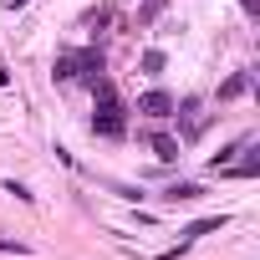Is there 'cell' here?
<instances>
[{
  "instance_id": "cell-1",
  "label": "cell",
  "mask_w": 260,
  "mask_h": 260,
  "mask_svg": "<svg viewBox=\"0 0 260 260\" xmlns=\"http://www.w3.org/2000/svg\"><path fill=\"white\" fill-rule=\"evenodd\" d=\"M56 82H77V77H102V51L92 46V51H67V56H56Z\"/></svg>"
},
{
  "instance_id": "cell-2",
  "label": "cell",
  "mask_w": 260,
  "mask_h": 260,
  "mask_svg": "<svg viewBox=\"0 0 260 260\" xmlns=\"http://www.w3.org/2000/svg\"><path fill=\"white\" fill-rule=\"evenodd\" d=\"M92 133H102V138H122V133H127V122H122V107H117V102H102V107H97Z\"/></svg>"
},
{
  "instance_id": "cell-3",
  "label": "cell",
  "mask_w": 260,
  "mask_h": 260,
  "mask_svg": "<svg viewBox=\"0 0 260 260\" xmlns=\"http://www.w3.org/2000/svg\"><path fill=\"white\" fill-rule=\"evenodd\" d=\"M138 112H143V117H169V112H174V97H169L164 87H153V92L138 97Z\"/></svg>"
},
{
  "instance_id": "cell-4",
  "label": "cell",
  "mask_w": 260,
  "mask_h": 260,
  "mask_svg": "<svg viewBox=\"0 0 260 260\" xmlns=\"http://www.w3.org/2000/svg\"><path fill=\"white\" fill-rule=\"evenodd\" d=\"M174 107H179V102H174ZM179 112H184V138H199V133H204V112H199V102L189 97Z\"/></svg>"
},
{
  "instance_id": "cell-5",
  "label": "cell",
  "mask_w": 260,
  "mask_h": 260,
  "mask_svg": "<svg viewBox=\"0 0 260 260\" xmlns=\"http://www.w3.org/2000/svg\"><path fill=\"white\" fill-rule=\"evenodd\" d=\"M199 194H204V189H199V184H189V179H179V184H169V189H164V199H169V204H194Z\"/></svg>"
},
{
  "instance_id": "cell-6",
  "label": "cell",
  "mask_w": 260,
  "mask_h": 260,
  "mask_svg": "<svg viewBox=\"0 0 260 260\" xmlns=\"http://www.w3.org/2000/svg\"><path fill=\"white\" fill-rule=\"evenodd\" d=\"M148 143H153V158H158V164H174V158H179V143H174L169 133H153Z\"/></svg>"
},
{
  "instance_id": "cell-7",
  "label": "cell",
  "mask_w": 260,
  "mask_h": 260,
  "mask_svg": "<svg viewBox=\"0 0 260 260\" xmlns=\"http://www.w3.org/2000/svg\"><path fill=\"white\" fill-rule=\"evenodd\" d=\"M230 224V214H209V219H194L189 230H184V240H199V235H209V230H224Z\"/></svg>"
},
{
  "instance_id": "cell-8",
  "label": "cell",
  "mask_w": 260,
  "mask_h": 260,
  "mask_svg": "<svg viewBox=\"0 0 260 260\" xmlns=\"http://www.w3.org/2000/svg\"><path fill=\"white\" fill-rule=\"evenodd\" d=\"M250 82H255V72H235V77L219 87V97H240V92H250Z\"/></svg>"
},
{
  "instance_id": "cell-9",
  "label": "cell",
  "mask_w": 260,
  "mask_h": 260,
  "mask_svg": "<svg viewBox=\"0 0 260 260\" xmlns=\"http://www.w3.org/2000/svg\"><path fill=\"white\" fill-rule=\"evenodd\" d=\"M143 72L158 77V72H164V51H143Z\"/></svg>"
},
{
  "instance_id": "cell-10",
  "label": "cell",
  "mask_w": 260,
  "mask_h": 260,
  "mask_svg": "<svg viewBox=\"0 0 260 260\" xmlns=\"http://www.w3.org/2000/svg\"><path fill=\"white\" fill-rule=\"evenodd\" d=\"M6 194H16V199H21V204H31V199H36V194H31V189H26V184H16V179H6Z\"/></svg>"
},
{
  "instance_id": "cell-11",
  "label": "cell",
  "mask_w": 260,
  "mask_h": 260,
  "mask_svg": "<svg viewBox=\"0 0 260 260\" xmlns=\"http://www.w3.org/2000/svg\"><path fill=\"white\" fill-rule=\"evenodd\" d=\"M0 255H26V245H21V240H11V235H0Z\"/></svg>"
},
{
  "instance_id": "cell-12",
  "label": "cell",
  "mask_w": 260,
  "mask_h": 260,
  "mask_svg": "<svg viewBox=\"0 0 260 260\" xmlns=\"http://www.w3.org/2000/svg\"><path fill=\"white\" fill-rule=\"evenodd\" d=\"M0 6H6V11H21V6H26V0H0Z\"/></svg>"
}]
</instances>
